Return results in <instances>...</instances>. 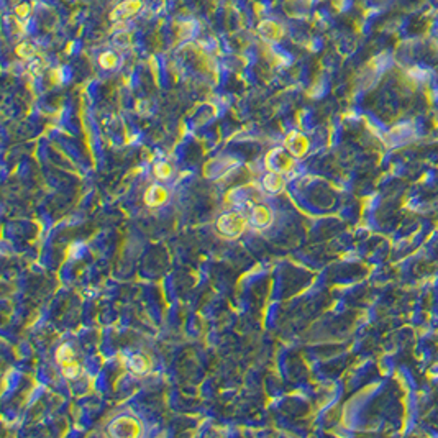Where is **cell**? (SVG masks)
Returning <instances> with one entry per match:
<instances>
[{
  "label": "cell",
  "instance_id": "3",
  "mask_svg": "<svg viewBox=\"0 0 438 438\" xmlns=\"http://www.w3.org/2000/svg\"><path fill=\"white\" fill-rule=\"evenodd\" d=\"M265 184H266V187L269 190H279L281 187L284 186V182H283V179H281L279 174H271V176H268Z\"/></svg>",
  "mask_w": 438,
  "mask_h": 438
},
{
  "label": "cell",
  "instance_id": "1",
  "mask_svg": "<svg viewBox=\"0 0 438 438\" xmlns=\"http://www.w3.org/2000/svg\"><path fill=\"white\" fill-rule=\"evenodd\" d=\"M245 222L241 220L240 217L233 215V213H230V215H225L220 218V222H218V228H220L222 233H240L241 228H243Z\"/></svg>",
  "mask_w": 438,
  "mask_h": 438
},
{
  "label": "cell",
  "instance_id": "4",
  "mask_svg": "<svg viewBox=\"0 0 438 438\" xmlns=\"http://www.w3.org/2000/svg\"><path fill=\"white\" fill-rule=\"evenodd\" d=\"M253 218H255V222H256V223H260V225H261V223L268 218V212H266V209H263V207H260V209H256L255 217H253Z\"/></svg>",
  "mask_w": 438,
  "mask_h": 438
},
{
  "label": "cell",
  "instance_id": "5",
  "mask_svg": "<svg viewBox=\"0 0 438 438\" xmlns=\"http://www.w3.org/2000/svg\"><path fill=\"white\" fill-rule=\"evenodd\" d=\"M156 174H158V177L164 179L169 176V167H167L166 164H158L156 166Z\"/></svg>",
  "mask_w": 438,
  "mask_h": 438
},
{
  "label": "cell",
  "instance_id": "2",
  "mask_svg": "<svg viewBox=\"0 0 438 438\" xmlns=\"http://www.w3.org/2000/svg\"><path fill=\"white\" fill-rule=\"evenodd\" d=\"M164 199H166V192L162 190V187L153 186L148 192H146V202H148L149 205H158Z\"/></svg>",
  "mask_w": 438,
  "mask_h": 438
}]
</instances>
